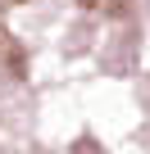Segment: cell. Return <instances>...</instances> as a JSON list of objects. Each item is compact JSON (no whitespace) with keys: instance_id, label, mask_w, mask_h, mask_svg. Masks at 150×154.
<instances>
[{"instance_id":"6da1fadb","label":"cell","mask_w":150,"mask_h":154,"mask_svg":"<svg viewBox=\"0 0 150 154\" xmlns=\"http://www.w3.org/2000/svg\"><path fill=\"white\" fill-rule=\"evenodd\" d=\"M82 5H87V9H96V5H100V0H82Z\"/></svg>"},{"instance_id":"7a4b0ae2","label":"cell","mask_w":150,"mask_h":154,"mask_svg":"<svg viewBox=\"0 0 150 154\" xmlns=\"http://www.w3.org/2000/svg\"><path fill=\"white\" fill-rule=\"evenodd\" d=\"M14 5H23V0H14Z\"/></svg>"}]
</instances>
